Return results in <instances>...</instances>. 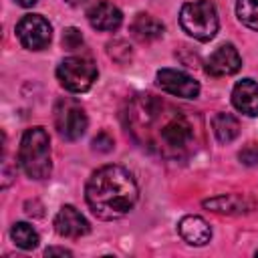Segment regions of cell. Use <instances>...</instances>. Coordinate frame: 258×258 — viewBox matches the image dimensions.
I'll return each instance as SVG.
<instances>
[{
    "instance_id": "cell-10",
    "label": "cell",
    "mask_w": 258,
    "mask_h": 258,
    "mask_svg": "<svg viewBox=\"0 0 258 258\" xmlns=\"http://www.w3.org/2000/svg\"><path fill=\"white\" fill-rule=\"evenodd\" d=\"M54 230L58 236H64V238H81L89 234L91 226L77 208L62 206L58 214L54 216Z\"/></svg>"
},
{
    "instance_id": "cell-20",
    "label": "cell",
    "mask_w": 258,
    "mask_h": 258,
    "mask_svg": "<svg viewBox=\"0 0 258 258\" xmlns=\"http://www.w3.org/2000/svg\"><path fill=\"white\" fill-rule=\"evenodd\" d=\"M81 44H83V34H81L79 28L69 26V28L62 30V46H64L67 50H75V48H79Z\"/></svg>"
},
{
    "instance_id": "cell-3",
    "label": "cell",
    "mask_w": 258,
    "mask_h": 258,
    "mask_svg": "<svg viewBox=\"0 0 258 258\" xmlns=\"http://www.w3.org/2000/svg\"><path fill=\"white\" fill-rule=\"evenodd\" d=\"M18 163L30 179L40 181L50 175V137L44 127H30L24 131L18 147Z\"/></svg>"
},
{
    "instance_id": "cell-6",
    "label": "cell",
    "mask_w": 258,
    "mask_h": 258,
    "mask_svg": "<svg viewBox=\"0 0 258 258\" xmlns=\"http://www.w3.org/2000/svg\"><path fill=\"white\" fill-rule=\"evenodd\" d=\"M89 125V119L85 115V109L71 97H60L54 103V127L58 135L67 141H77L85 135Z\"/></svg>"
},
{
    "instance_id": "cell-24",
    "label": "cell",
    "mask_w": 258,
    "mask_h": 258,
    "mask_svg": "<svg viewBox=\"0 0 258 258\" xmlns=\"http://www.w3.org/2000/svg\"><path fill=\"white\" fill-rule=\"evenodd\" d=\"M16 2H18L20 6H24V8H28V6H34V4L38 2V0H16Z\"/></svg>"
},
{
    "instance_id": "cell-21",
    "label": "cell",
    "mask_w": 258,
    "mask_h": 258,
    "mask_svg": "<svg viewBox=\"0 0 258 258\" xmlns=\"http://www.w3.org/2000/svg\"><path fill=\"white\" fill-rule=\"evenodd\" d=\"M113 137L107 133V131H101L95 139H93V149L95 151H99V153H109L111 149H113Z\"/></svg>"
},
{
    "instance_id": "cell-14",
    "label": "cell",
    "mask_w": 258,
    "mask_h": 258,
    "mask_svg": "<svg viewBox=\"0 0 258 258\" xmlns=\"http://www.w3.org/2000/svg\"><path fill=\"white\" fill-rule=\"evenodd\" d=\"M131 34L139 40V42H153L157 38H161L163 34V24L161 20H157L151 14H137L129 26Z\"/></svg>"
},
{
    "instance_id": "cell-16",
    "label": "cell",
    "mask_w": 258,
    "mask_h": 258,
    "mask_svg": "<svg viewBox=\"0 0 258 258\" xmlns=\"http://www.w3.org/2000/svg\"><path fill=\"white\" fill-rule=\"evenodd\" d=\"M212 131L220 143H230L240 135V123L230 113H216L212 119Z\"/></svg>"
},
{
    "instance_id": "cell-19",
    "label": "cell",
    "mask_w": 258,
    "mask_h": 258,
    "mask_svg": "<svg viewBox=\"0 0 258 258\" xmlns=\"http://www.w3.org/2000/svg\"><path fill=\"white\" fill-rule=\"evenodd\" d=\"M107 48H109V56L115 58L117 62H127L133 56V50L125 40H113L107 44Z\"/></svg>"
},
{
    "instance_id": "cell-23",
    "label": "cell",
    "mask_w": 258,
    "mask_h": 258,
    "mask_svg": "<svg viewBox=\"0 0 258 258\" xmlns=\"http://www.w3.org/2000/svg\"><path fill=\"white\" fill-rule=\"evenodd\" d=\"M44 254H46V256H54V254H58V256H73V252H71V250H67V248H56V246L46 248V250H44Z\"/></svg>"
},
{
    "instance_id": "cell-9",
    "label": "cell",
    "mask_w": 258,
    "mask_h": 258,
    "mask_svg": "<svg viewBox=\"0 0 258 258\" xmlns=\"http://www.w3.org/2000/svg\"><path fill=\"white\" fill-rule=\"evenodd\" d=\"M242 67V58L234 44H222L218 46L210 58L206 60V73L212 77H230L236 75Z\"/></svg>"
},
{
    "instance_id": "cell-7",
    "label": "cell",
    "mask_w": 258,
    "mask_h": 258,
    "mask_svg": "<svg viewBox=\"0 0 258 258\" xmlns=\"http://www.w3.org/2000/svg\"><path fill=\"white\" fill-rule=\"evenodd\" d=\"M16 36L20 44L28 50H42L52 38L50 22L40 14H26L16 24Z\"/></svg>"
},
{
    "instance_id": "cell-17",
    "label": "cell",
    "mask_w": 258,
    "mask_h": 258,
    "mask_svg": "<svg viewBox=\"0 0 258 258\" xmlns=\"http://www.w3.org/2000/svg\"><path fill=\"white\" fill-rule=\"evenodd\" d=\"M10 238L14 240V244L22 250H32L38 246L40 238H38V232L26 224V222H16L12 228H10Z\"/></svg>"
},
{
    "instance_id": "cell-13",
    "label": "cell",
    "mask_w": 258,
    "mask_h": 258,
    "mask_svg": "<svg viewBox=\"0 0 258 258\" xmlns=\"http://www.w3.org/2000/svg\"><path fill=\"white\" fill-rule=\"evenodd\" d=\"M177 232L191 246H204L212 238V228L200 216H185V218H181L179 224H177Z\"/></svg>"
},
{
    "instance_id": "cell-2",
    "label": "cell",
    "mask_w": 258,
    "mask_h": 258,
    "mask_svg": "<svg viewBox=\"0 0 258 258\" xmlns=\"http://www.w3.org/2000/svg\"><path fill=\"white\" fill-rule=\"evenodd\" d=\"M139 189L133 175L121 165H103L87 181L85 200L101 220H119L137 204Z\"/></svg>"
},
{
    "instance_id": "cell-22",
    "label": "cell",
    "mask_w": 258,
    "mask_h": 258,
    "mask_svg": "<svg viewBox=\"0 0 258 258\" xmlns=\"http://www.w3.org/2000/svg\"><path fill=\"white\" fill-rule=\"evenodd\" d=\"M240 161L244 163V165H258V145H254V143H250V145H246L242 151H240Z\"/></svg>"
},
{
    "instance_id": "cell-4",
    "label": "cell",
    "mask_w": 258,
    "mask_h": 258,
    "mask_svg": "<svg viewBox=\"0 0 258 258\" xmlns=\"http://www.w3.org/2000/svg\"><path fill=\"white\" fill-rule=\"evenodd\" d=\"M179 24L191 38L200 42H208L216 36L220 26L216 6L210 0L185 2L179 12Z\"/></svg>"
},
{
    "instance_id": "cell-5",
    "label": "cell",
    "mask_w": 258,
    "mask_h": 258,
    "mask_svg": "<svg viewBox=\"0 0 258 258\" xmlns=\"http://www.w3.org/2000/svg\"><path fill=\"white\" fill-rule=\"evenodd\" d=\"M56 77L60 85L71 93H85L93 87L97 79V67L93 60L83 56H69L56 67Z\"/></svg>"
},
{
    "instance_id": "cell-12",
    "label": "cell",
    "mask_w": 258,
    "mask_h": 258,
    "mask_svg": "<svg viewBox=\"0 0 258 258\" xmlns=\"http://www.w3.org/2000/svg\"><path fill=\"white\" fill-rule=\"evenodd\" d=\"M232 105L248 117H258V83L252 79L238 81L232 89Z\"/></svg>"
},
{
    "instance_id": "cell-25",
    "label": "cell",
    "mask_w": 258,
    "mask_h": 258,
    "mask_svg": "<svg viewBox=\"0 0 258 258\" xmlns=\"http://www.w3.org/2000/svg\"><path fill=\"white\" fill-rule=\"evenodd\" d=\"M67 2H69L71 6H79V4H83L85 0H67Z\"/></svg>"
},
{
    "instance_id": "cell-15",
    "label": "cell",
    "mask_w": 258,
    "mask_h": 258,
    "mask_svg": "<svg viewBox=\"0 0 258 258\" xmlns=\"http://www.w3.org/2000/svg\"><path fill=\"white\" fill-rule=\"evenodd\" d=\"M204 208L218 212V214H244L250 210V204H246V200L240 196L226 194V196H216L212 200H206Z\"/></svg>"
},
{
    "instance_id": "cell-18",
    "label": "cell",
    "mask_w": 258,
    "mask_h": 258,
    "mask_svg": "<svg viewBox=\"0 0 258 258\" xmlns=\"http://www.w3.org/2000/svg\"><path fill=\"white\" fill-rule=\"evenodd\" d=\"M236 14L244 26L258 32V0H238Z\"/></svg>"
},
{
    "instance_id": "cell-8",
    "label": "cell",
    "mask_w": 258,
    "mask_h": 258,
    "mask_svg": "<svg viewBox=\"0 0 258 258\" xmlns=\"http://www.w3.org/2000/svg\"><path fill=\"white\" fill-rule=\"evenodd\" d=\"M157 85L173 95V97H183V99H196L200 95V83L189 77L183 71L177 69H161L157 71Z\"/></svg>"
},
{
    "instance_id": "cell-11",
    "label": "cell",
    "mask_w": 258,
    "mask_h": 258,
    "mask_svg": "<svg viewBox=\"0 0 258 258\" xmlns=\"http://www.w3.org/2000/svg\"><path fill=\"white\" fill-rule=\"evenodd\" d=\"M87 20L97 30H117L123 22V14L115 4L101 0L87 10Z\"/></svg>"
},
{
    "instance_id": "cell-26",
    "label": "cell",
    "mask_w": 258,
    "mask_h": 258,
    "mask_svg": "<svg viewBox=\"0 0 258 258\" xmlns=\"http://www.w3.org/2000/svg\"><path fill=\"white\" fill-rule=\"evenodd\" d=\"M256 256H258V252H256Z\"/></svg>"
},
{
    "instance_id": "cell-1",
    "label": "cell",
    "mask_w": 258,
    "mask_h": 258,
    "mask_svg": "<svg viewBox=\"0 0 258 258\" xmlns=\"http://www.w3.org/2000/svg\"><path fill=\"white\" fill-rule=\"evenodd\" d=\"M127 127L137 143L167 159H181L196 147L191 121L153 95H137L127 109Z\"/></svg>"
}]
</instances>
